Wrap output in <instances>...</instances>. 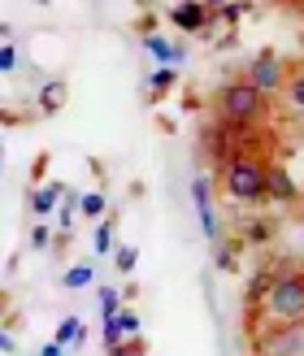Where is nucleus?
Listing matches in <instances>:
<instances>
[{"label": "nucleus", "instance_id": "obj_11", "mask_svg": "<svg viewBox=\"0 0 304 356\" xmlns=\"http://www.w3.org/2000/svg\"><path fill=\"white\" fill-rule=\"evenodd\" d=\"M92 282H96V270H92V265H70L65 278H61V287H65V291H83V287H92Z\"/></svg>", "mask_w": 304, "mask_h": 356}, {"label": "nucleus", "instance_id": "obj_26", "mask_svg": "<svg viewBox=\"0 0 304 356\" xmlns=\"http://www.w3.org/2000/svg\"><path fill=\"white\" fill-rule=\"evenodd\" d=\"M40 356H65V348H61V343H44Z\"/></svg>", "mask_w": 304, "mask_h": 356}, {"label": "nucleus", "instance_id": "obj_21", "mask_svg": "<svg viewBox=\"0 0 304 356\" xmlns=\"http://www.w3.org/2000/svg\"><path fill=\"white\" fill-rule=\"evenodd\" d=\"M13 65H17V48L0 44V74H13Z\"/></svg>", "mask_w": 304, "mask_h": 356}, {"label": "nucleus", "instance_id": "obj_23", "mask_svg": "<svg viewBox=\"0 0 304 356\" xmlns=\"http://www.w3.org/2000/svg\"><path fill=\"white\" fill-rule=\"evenodd\" d=\"M31 248H48V226H44V222L31 226Z\"/></svg>", "mask_w": 304, "mask_h": 356}, {"label": "nucleus", "instance_id": "obj_7", "mask_svg": "<svg viewBox=\"0 0 304 356\" xmlns=\"http://www.w3.org/2000/svg\"><path fill=\"white\" fill-rule=\"evenodd\" d=\"M65 191H70V187H61V183H44V187H35V191H31V209L40 213V218H48V213H57V209H61Z\"/></svg>", "mask_w": 304, "mask_h": 356}, {"label": "nucleus", "instance_id": "obj_13", "mask_svg": "<svg viewBox=\"0 0 304 356\" xmlns=\"http://www.w3.org/2000/svg\"><path fill=\"white\" fill-rule=\"evenodd\" d=\"M113 226H118V222H96V230H92L96 257H113V252H118V248H113Z\"/></svg>", "mask_w": 304, "mask_h": 356}, {"label": "nucleus", "instance_id": "obj_9", "mask_svg": "<svg viewBox=\"0 0 304 356\" xmlns=\"http://www.w3.org/2000/svg\"><path fill=\"white\" fill-rule=\"evenodd\" d=\"M300 191H304V187L291 183L287 170H282V165H270V195H274V200H300Z\"/></svg>", "mask_w": 304, "mask_h": 356}, {"label": "nucleus", "instance_id": "obj_25", "mask_svg": "<svg viewBox=\"0 0 304 356\" xmlns=\"http://www.w3.org/2000/svg\"><path fill=\"white\" fill-rule=\"evenodd\" d=\"M13 348H17V343H13V334L5 330V334H0V352H5V356H13Z\"/></svg>", "mask_w": 304, "mask_h": 356}, {"label": "nucleus", "instance_id": "obj_24", "mask_svg": "<svg viewBox=\"0 0 304 356\" xmlns=\"http://www.w3.org/2000/svg\"><path fill=\"white\" fill-rule=\"evenodd\" d=\"M239 13H243V5H222L218 9V17H222V22H230V26L239 22Z\"/></svg>", "mask_w": 304, "mask_h": 356}, {"label": "nucleus", "instance_id": "obj_5", "mask_svg": "<svg viewBox=\"0 0 304 356\" xmlns=\"http://www.w3.org/2000/svg\"><path fill=\"white\" fill-rule=\"evenodd\" d=\"M213 17H218V9H209V5H191V0H187V5H174L170 9V22L178 26V31H209L213 26Z\"/></svg>", "mask_w": 304, "mask_h": 356}, {"label": "nucleus", "instance_id": "obj_20", "mask_svg": "<svg viewBox=\"0 0 304 356\" xmlns=\"http://www.w3.org/2000/svg\"><path fill=\"white\" fill-rule=\"evenodd\" d=\"M287 96H291V104L304 113V74H291V83H287Z\"/></svg>", "mask_w": 304, "mask_h": 356}, {"label": "nucleus", "instance_id": "obj_22", "mask_svg": "<svg viewBox=\"0 0 304 356\" xmlns=\"http://www.w3.org/2000/svg\"><path fill=\"white\" fill-rule=\"evenodd\" d=\"M218 265L222 270H235V243H218Z\"/></svg>", "mask_w": 304, "mask_h": 356}, {"label": "nucleus", "instance_id": "obj_14", "mask_svg": "<svg viewBox=\"0 0 304 356\" xmlns=\"http://www.w3.org/2000/svg\"><path fill=\"white\" fill-rule=\"evenodd\" d=\"M100 322H113V317H122V291L118 287H100Z\"/></svg>", "mask_w": 304, "mask_h": 356}, {"label": "nucleus", "instance_id": "obj_2", "mask_svg": "<svg viewBox=\"0 0 304 356\" xmlns=\"http://www.w3.org/2000/svg\"><path fill=\"white\" fill-rule=\"evenodd\" d=\"M222 191H226L235 204L261 200V195H270V165L248 161V156H235V161L222 165Z\"/></svg>", "mask_w": 304, "mask_h": 356}, {"label": "nucleus", "instance_id": "obj_3", "mask_svg": "<svg viewBox=\"0 0 304 356\" xmlns=\"http://www.w3.org/2000/svg\"><path fill=\"white\" fill-rule=\"evenodd\" d=\"M218 118L235 122V127H257V122L265 118V96L248 79L243 83H226L218 92Z\"/></svg>", "mask_w": 304, "mask_h": 356}, {"label": "nucleus", "instance_id": "obj_17", "mask_svg": "<svg viewBox=\"0 0 304 356\" xmlns=\"http://www.w3.org/2000/svg\"><path fill=\"white\" fill-rule=\"evenodd\" d=\"M118 334H122V343H135V339H139V313H135V309H122Z\"/></svg>", "mask_w": 304, "mask_h": 356}, {"label": "nucleus", "instance_id": "obj_18", "mask_svg": "<svg viewBox=\"0 0 304 356\" xmlns=\"http://www.w3.org/2000/svg\"><path fill=\"white\" fill-rule=\"evenodd\" d=\"M174 83H178V70H152V79H148V92H152V96H166Z\"/></svg>", "mask_w": 304, "mask_h": 356}, {"label": "nucleus", "instance_id": "obj_16", "mask_svg": "<svg viewBox=\"0 0 304 356\" xmlns=\"http://www.w3.org/2000/svg\"><path fill=\"white\" fill-rule=\"evenodd\" d=\"M104 209H109V200H104V191H83V204H79V213H83V218H104Z\"/></svg>", "mask_w": 304, "mask_h": 356}, {"label": "nucleus", "instance_id": "obj_10", "mask_svg": "<svg viewBox=\"0 0 304 356\" xmlns=\"http://www.w3.org/2000/svg\"><path fill=\"white\" fill-rule=\"evenodd\" d=\"M87 339V330H83V317H61V326H57V334H52V343H61V348H79Z\"/></svg>", "mask_w": 304, "mask_h": 356}, {"label": "nucleus", "instance_id": "obj_27", "mask_svg": "<svg viewBox=\"0 0 304 356\" xmlns=\"http://www.w3.org/2000/svg\"><path fill=\"white\" fill-rule=\"evenodd\" d=\"M300 209H304V191H300Z\"/></svg>", "mask_w": 304, "mask_h": 356}, {"label": "nucleus", "instance_id": "obj_15", "mask_svg": "<svg viewBox=\"0 0 304 356\" xmlns=\"http://www.w3.org/2000/svg\"><path fill=\"white\" fill-rule=\"evenodd\" d=\"M83 204V191L79 187H70L65 191V200H61V209H57V226L61 230H70V226H74V209Z\"/></svg>", "mask_w": 304, "mask_h": 356}, {"label": "nucleus", "instance_id": "obj_4", "mask_svg": "<svg viewBox=\"0 0 304 356\" xmlns=\"http://www.w3.org/2000/svg\"><path fill=\"white\" fill-rule=\"evenodd\" d=\"M248 83H253L261 96H274L278 87H287L291 79H287V65H282L274 52H261V57L253 61V70H248Z\"/></svg>", "mask_w": 304, "mask_h": 356}, {"label": "nucleus", "instance_id": "obj_8", "mask_svg": "<svg viewBox=\"0 0 304 356\" xmlns=\"http://www.w3.org/2000/svg\"><path fill=\"white\" fill-rule=\"evenodd\" d=\"M65 96H70L65 79H48V83L40 87V113H57L61 104H65Z\"/></svg>", "mask_w": 304, "mask_h": 356}, {"label": "nucleus", "instance_id": "obj_28", "mask_svg": "<svg viewBox=\"0 0 304 356\" xmlns=\"http://www.w3.org/2000/svg\"><path fill=\"white\" fill-rule=\"evenodd\" d=\"M300 235H304V222H300Z\"/></svg>", "mask_w": 304, "mask_h": 356}, {"label": "nucleus", "instance_id": "obj_6", "mask_svg": "<svg viewBox=\"0 0 304 356\" xmlns=\"http://www.w3.org/2000/svg\"><path fill=\"white\" fill-rule=\"evenodd\" d=\"M144 48H148L152 57L161 61V70H174L178 61L187 57V48H183V44H174V40H166V35H148V40H144Z\"/></svg>", "mask_w": 304, "mask_h": 356}, {"label": "nucleus", "instance_id": "obj_19", "mask_svg": "<svg viewBox=\"0 0 304 356\" xmlns=\"http://www.w3.org/2000/svg\"><path fill=\"white\" fill-rule=\"evenodd\" d=\"M135 261H139V248H131V243H122L118 252H113V265H118L122 274H131V270H135Z\"/></svg>", "mask_w": 304, "mask_h": 356}, {"label": "nucleus", "instance_id": "obj_12", "mask_svg": "<svg viewBox=\"0 0 304 356\" xmlns=\"http://www.w3.org/2000/svg\"><path fill=\"white\" fill-rule=\"evenodd\" d=\"M270 235H274V222L270 218H253V222L239 226V239H248V243H265Z\"/></svg>", "mask_w": 304, "mask_h": 356}, {"label": "nucleus", "instance_id": "obj_1", "mask_svg": "<svg viewBox=\"0 0 304 356\" xmlns=\"http://www.w3.org/2000/svg\"><path fill=\"white\" fill-rule=\"evenodd\" d=\"M261 317L265 322H282V326H304V270L282 265L270 296H265Z\"/></svg>", "mask_w": 304, "mask_h": 356}]
</instances>
